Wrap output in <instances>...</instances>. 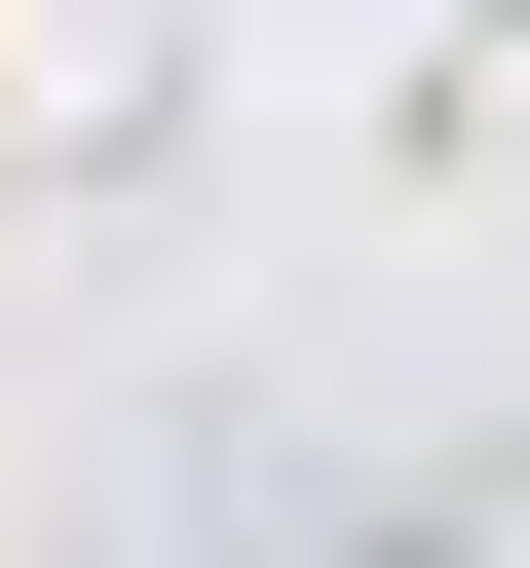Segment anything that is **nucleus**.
<instances>
[]
</instances>
